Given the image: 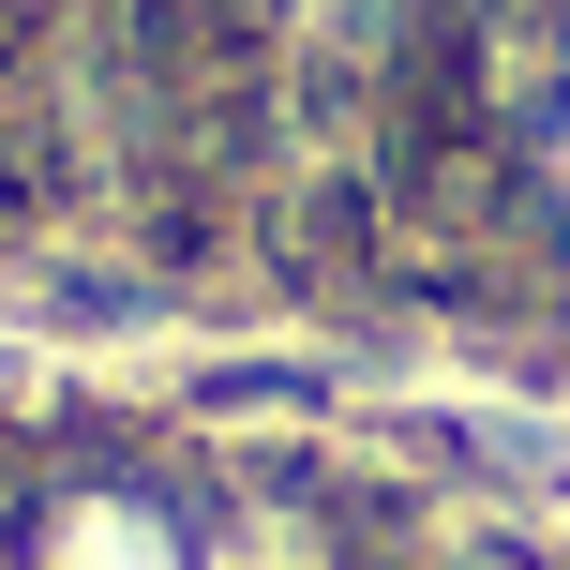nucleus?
I'll list each match as a JSON object with an SVG mask.
<instances>
[{
  "mask_svg": "<svg viewBox=\"0 0 570 570\" xmlns=\"http://www.w3.org/2000/svg\"><path fill=\"white\" fill-rule=\"evenodd\" d=\"M16 570H196V525L150 481H60V495H30Z\"/></svg>",
  "mask_w": 570,
  "mask_h": 570,
  "instance_id": "f257e3e1",
  "label": "nucleus"
},
{
  "mask_svg": "<svg viewBox=\"0 0 570 570\" xmlns=\"http://www.w3.org/2000/svg\"><path fill=\"white\" fill-rule=\"evenodd\" d=\"M556 180H570V120H556Z\"/></svg>",
  "mask_w": 570,
  "mask_h": 570,
  "instance_id": "f03ea898",
  "label": "nucleus"
},
{
  "mask_svg": "<svg viewBox=\"0 0 570 570\" xmlns=\"http://www.w3.org/2000/svg\"><path fill=\"white\" fill-rule=\"evenodd\" d=\"M0 570H16V541H0Z\"/></svg>",
  "mask_w": 570,
  "mask_h": 570,
  "instance_id": "7ed1b4c3",
  "label": "nucleus"
}]
</instances>
